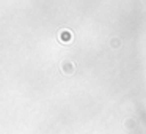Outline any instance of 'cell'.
Masks as SVG:
<instances>
[{
	"label": "cell",
	"mask_w": 146,
	"mask_h": 134,
	"mask_svg": "<svg viewBox=\"0 0 146 134\" xmlns=\"http://www.w3.org/2000/svg\"><path fill=\"white\" fill-rule=\"evenodd\" d=\"M60 38H61V41L68 43V41L71 40V33H69V32H61V33H60Z\"/></svg>",
	"instance_id": "1"
}]
</instances>
